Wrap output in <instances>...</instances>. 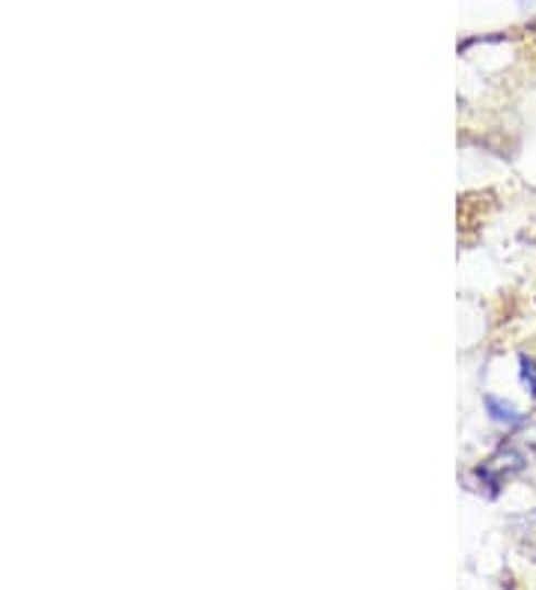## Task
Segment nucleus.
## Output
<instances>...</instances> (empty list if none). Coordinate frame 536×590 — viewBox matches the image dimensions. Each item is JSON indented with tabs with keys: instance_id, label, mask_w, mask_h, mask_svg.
I'll return each mask as SVG.
<instances>
[{
	"instance_id": "1",
	"label": "nucleus",
	"mask_w": 536,
	"mask_h": 590,
	"mask_svg": "<svg viewBox=\"0 0 536 590\" xmlns=\"http://www.w3.org/2000/svg\"><path fill=\"white\" fill-rule=\"evenodd\" d=\"M486 411L494 423H504L506 430H515V427H525L527 418L522 411L515 409L513 402L501 400V397H486Z\"/></svg>"
},
{
	"instance_id": "3",
	"label": "nucleus",
	"mask_w": 536,
	"mask_h": 590,
	"mask_svg": "<svg viewBox=\"0 0 536 590\" xmlns=\"http://www.w3.org/2000/svg\"><path fill=\"white\" fill-rule=\"evenodd\" d=\"M504 590H513V585H506V588Z\"/></svg>"
},
{
	"instance_id": "2",
	"label": "nucleus",
	"mask_w": 536,
	"mask_h": 590,
	"mask_svg": "<svg viewBox=\"0 0 536 590\" xmlns=\"http://www.w3.org/2000/svg\"><path fill=\"white\" fill-rule=\"evenodd\" d=\"M518 379H522L527 394L536 400V359H531V355H518Z\"/></svg>"
}]
</instances>
